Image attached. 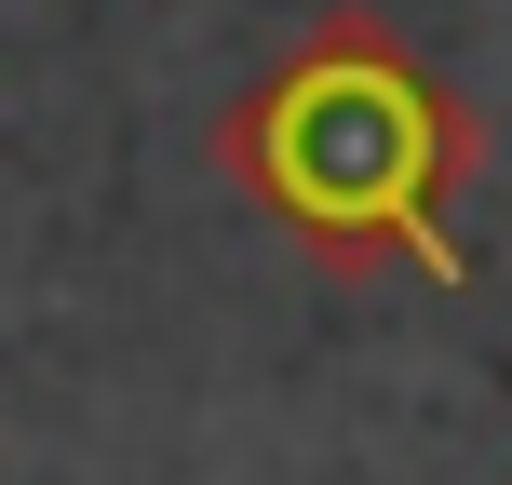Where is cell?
I'll return each mask as SVG.
<instances>
[{
	"instance_id": "cell-1",
	"label": "cell",
	"mask_w": 512,
	"mask_h": 485,
	"mask_svg": "<svg viewBox=\"0 0 512 485\" xmlns=\"http://www.w3.org/2000/svg\"><path fill=\"white\" fill-rule=\"evenodd\" d=\"M472 162H486L472 95L378 14H324L270 81L216 108V176L324 270L405 256L418 283H472V243H459Z\"/></svg>"
}]
</instances>
